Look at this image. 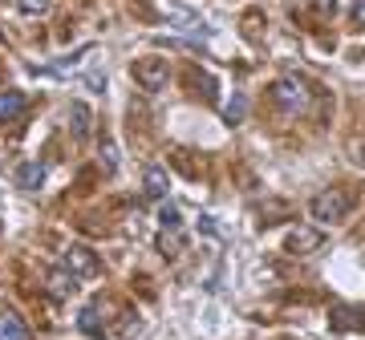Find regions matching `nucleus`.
<instances>
[{"instance_id":"nucleus-4","label":"nucleus","mask_w":365,"mask_h":340,"mask_svg":"<svg viewBox=\"0 0 365 340\" xmlns=\"http://www.w3.org/2000/svg\"><path fill=\"white\" fill-rule=\"evenodd\" d=\"M353 211V198L345 195V191H325V195H317V203H313V215L321 223H333V219H345Z\"/></svg>"},{"instance_id":"nucleus-5","label":"nucleus","mask_w":365,"mask_h":340,"mask_svg":"<svg viewBox=\"0 0 365 340\" xmlns=\"http://www.w3.org/2000/svg\"><path fill=\"white\" fill-rule=\"evenodd\" d=\"M321 243H325V235H321L317 227H292L288 239H284V248L292 251V255H309V251H317Z\"/></svg>"},{"instance_id":"nucleus-18","label":"nucleus","mask_w":365,"mask_h":340,"mask_svg":"<svg viewBox=\"0 0 365 340\" xmlns=\"http://www.w3.org/2000/svg\"><path fill=\"white\" fill-rule=\"evenodd\" d=\"M191 90H199L203 97H211V93H215V78H207V73H195V78H191Z\"/></svg>"},{"instance_id":"nucleus-7","label":"nucleus","mask_w":365,"mask_h":340,"mask_svg":"<svg viewBox=\"0 0 365 340\" xmlns=\"http://www.w3.org/2000/svg\"><path fill=\"white\" fill-rule=\"evenodd\" d=\"M0 340H29L25 316L13 312V308H0Z\"/></svg>"},{"instance_id":"nucleus-6","label":"nucleus","mask_w":365,"mask_h":340,"mask_svg":"<svg viewBox=\"0 0 365 340\" xmlns=\"http://www.w3.org/2000/svg\"><path fill=\"white\" fill-rule=\"evenodd\" d=\"M102 308H106L102 300H93V304H86V308H81V312H78V328H81V332H86V336H93V340H98V336H106V324H102Z\"/></svg>"},{"instance_id":"nucleus-21","label":"nucleus","mask_w":365,"mask_h":340,"mask_svg":"<svg viewBox=\"0 0 365 340\" xmlns=\"http://www.w3.org/2000/svg\"><path fill=\"white\" fill-rule=\"evenodd\" d=\"M170 21H175V25H191V21H195V13H187V9H170Z\"/></svg>"},{"instance_id":"nucleus-2","label":"nucleus","mask_w":365,"mask_h":340,"mask_svg":"<svg viewBox=\"0 0 365 340\" xmlns=\"http://www.w3.org/2000/svg\"><path fill=\"white\" fill-rule=\"evenodd\" d=\"M130 73H134V81H138L143 90H150V93L163 90V85L170 81V65L163 61V57H138V61L130 65Z\"/></svg>"},{"instance_id":"nucleus-8","label":"nucleus","mask_w":365,"mask_h":340,"mask_svg":"<svg viewBox=\"0 0 365 340\" xmlns=\"http://www.w3.org/2000/svg\"><path fill=\"white\" fill-rule=\"evenodd\" d=\"M143 186H146V198H155V203H158V198H167V170H163V166H158V162H150V166H146L143 170Z\"/></svg>"},{"instance_id":"nucleus-14","label":"nucleus","mask_w":365,"mask_h":340,"mask_svg":"<svg viewBox=\"0 0 365 340\" xmlns=\"http://www.w3.org/2000/svg\"><path fill=\"white\" fill-rule=\"evenodd\" d=\"M86 53H90V49H78L73 57H66V61H57V65H49L45 73H49V78H73V73H78V61L86 57Z\"/></svg>"},{"instance_id":"nucleus-15","label":"nucleus","mask_w":365,"mask_h":340,"mask_svg":"<svg viewBox=\"0 0 365 340\" xmlns=\"http://www.w3.org/2000/svg\"><path fill=\"white\" fill-rule=\"evenodd\" d=\"M365 316L357 308H333V328H361Z\"/></svg>"},{"instance_id":"nucleus-19","label":"nucleus","mask_w":365,"mask_h":340,"mask_svg":"<svg viewBox=\"0 0 365 340\" xmlns=\"http://www.w3.org/2000/svg\"><path fill=\"white\" fill-rule=\"evenodd\" d=\"M102 162H106V170H110V174H114V170H118V146L110 142V138H106V142H102Z\"/></svg>"},{"instance_id":"nucleus-20","label":"nucleus","mask_w":365,"mask_h":340,"mask_svg":"<svg viewBox=\"0 0 365 340\" xmlns=\"http://www.w3.org/2000/svg\"><path fill=\"white\" fill-rule=\"evenodd\" d=\"M158 219H163V227L175 231V227H179V207H163V211H158Z\"/></svg>"},{"instance_id":"nucleus-13","label":"nucleus","mask_w":365,"mask_h":340,"mask_svg":"<svg viewBox=\"0 0 365 340\" xmlns=\"http://www.w3.org/2000/svg\"><path fill=\"white\" fill-rule=\"evenodd\" d=\"M244 114H248V97L244 93H232V102L223 105V122L235 126V122H244Z\"/></svg>"},{"instance_id":"nucleus-11","label":"nucleus","mask_w":365,"mask_h":340,"mask_svg":"<svg viewBox=\"0 0 365 340\" xmlns=\"http://www.w3.org/2000/svg\"><path fill=\"white\" fill-rule=\"evenodd\" d=\"M69 122H73V134H78V138H90V105H86V102H73V110H69Z\"/></svg>"},{"instance_id":"nucleus-24","label":"nucleus","mask_w":365,"mask_h":340,"mask_svg":"<svg viewBox=\"0 0 365 340\" xmlns=\"http://www.w3.org/2000/svg\"><path fill=\"white\" fill-rule=\"evenodd\" d=\"M313 9H317L321 16H333V13H337V4H333V0H313Z\"/></svg>"},{"instance_id":"nucleus-3","label":"nucleus","mask_w":365,"mask_h":340,"mask_svg":"<svg viewBox=\"0 0 365 340\" xmlns=\"http://www.w3.org/2000/svg\"><path fill=\"white\" fill-rule=\"evenodd\" d=\"M66 272L73 275V280H93V275L102 272V263H98V255H93L86 243H73V248L66 251Z\"/></svg>"},{"instance_id":"nucleus-23","label":"nucleus","mask_w":365,"mask_h":340,"mask_svg":"<svg viewBox=\"0 0 365 340\" xmlns=\"http://www.w3.org/2000/svg\"><path fill=\"white\" fill-rule=\"evenodd\" d=\"M199 231H203V235H215V239H220V223L203 215V219H199Z\"/></svg>"},{"instance_id":"nucleus-1","label":"nucleus","mask_w":365,"mask_h":340,"mask_svg":"<svg viewBox=\"0 0 365 340\" xmlns=\"http://www.w3.org/2000/svg\"><path fill=\"white\" fill-rule=\"evenodd\" d=\"M272 97L280 110H288V114H304V110H313V85L304 78H280L272 85Z\"/></svg>"},{"instance_id":"nucleus-9","label":"nucleus","mask_w":365,"mask_h":340,"mask_svg":"<svg viewBox=\"0 0 365 340\" xmlns=\"http://www.w3.org/2000/svg\"><path fill=\"white\" fill-rule=\"evenodd\" d=\"M29 110V97L21 90H4L0 93V122H16Z\"/></svg>"},{"instance_id":"nucleus-12","label":"nucleus","mask_w":365,"mask_h":340,"mask_svg":"<svg viewBox=\"0 0 365 340\" xmlns=\"http://www.w3.org/2000/svg\"><path fill=\"white\" fill-rule=\"evenodd\" d=\"M73 284H78V280L69 272H49V296L53 300H66L69 292H73Z\"/></svg>"},{"instance_id":"nucleus-22","label":"nucleus","mask_w":365,"mask_h":340,"mask_svg":"<svg viewBox=\"0 0 365 340\" xmlns=\"http://www.w3.org/2000/svg\"><path fill=\"white\" fill-rule=\"evenodd\" d=\"M353 25L365 33V0H353Z\"/></svg>"},{"instance_id":"nucleus-16","label":"nucleus","mask_w":365,"mask_h":340,"mask_svg":"<svg viewBox=\"0 0 365 340\" xmlns=\"http://www.w3.org/2000/svg\"><path fill=\"white\" fill-rule=\"evenodd\" d=\"M179 248H182L179 231H170V227H163V235H158V251H163V255H175Z\"/></svg>"},{"instance_id":"nucleus-10","label":"nucleus","mask_w":365,"mask_h":340,"mask_svg":"<svg viewBox=\"0 0 365 340\" xmlns=\"http://www.w3.org/2000/svg\"><path fill=\"white\" fill-rule=\"evenodd\" d=\"M41 183H45V162H25L16 170V186L21 191H37Z\"/></svg>"},{"instance_id":"nucleus-17","label":"nucleus","mask_w":365,"mask_h":340,"mask_svg":"<svg viewBox=\"0 0 365 340\" xmlns=\"http://www.w3.org/2000/svg\"><path fill=\"white\" fill-rule=\"evenodd\" d=\"M16 4H21V13L25 16H45L53 9V0H16Z\"/></svg>"}]
</instances>
